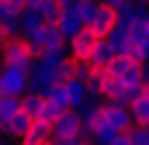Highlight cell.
<instances>
[{
  "instance_id": "cell-1",
  "label": "cell",
  "mask_w": 149,
  "mask_h": 145,
  "mask_svg": "<svg viewBox=\"0 0 149 145\" xmlns=\"http://www.w3.org/2000/svg\"><path fill=\"white\" fill-rule=\"evenodd\" d=\"M35 55L38 52L24 41V35H10L0 45V66H21V69H28L35 62Z\"/></svg>"
},
{
  "instance_id": "cell-2",
  "label": "cell",
  "mask_w": 149,
  "mask_h": 145,
  "mask_svg": "<svg viewBox=\"0 0 149 145\" xmlns=\"http://www.w3.org/2000/svg\"><path fill=\"white\" fill-rule=\"evenodd\" d=\"M83 24L94 31V35H108L114 28V10L104 3V0H97V3H83Z\"/></svg>"
},
{
  "instance_id": "cell-3",
  "label": "cell",
  "mask_w": 149,
  "mask_h": 145,
  "mask_svg": "<svg viewBox=\"0 0 149 145\" xmlns=\"http://www.w3.org/2000/svg\"><path fill=\"white\" fill-rule=\"evenodd\" d=\"M21 35H24V41H28L35 52H45V48L59 38V31H56V21H42V17H38V21H28V24H24Z\"/></svg>"
},
{
  "instance_id": "cell-4",
  "label": "cell",
  "mask_w": 149,
  "mask_h": 145,
  "mask_svg": "<svg viewBox=\"0 0 149 145\" xmlns=\"http://www.w3.org/2000/svg\"><path fill=\"white\" fill-rule=\"evenodd\" d=\"M0 93L3 97H24L28 93V69H21V66H0Z\"/></svg>"
},
{
  "instance_id": "cell-5",
  "label": "cell",
  "mask_w": 149,
  "mask_h": 145,
  "mask_svg": "<svg viewBox=\"0 0 149 145\" xmlns=\"http://www.w3.org/2000/svg\"><path fill=\"white\" fill-rule=\"evenodd\" d=\"M108 69L118 83H125V86H139L142 90V66L139 62H132L128 55H114L111 62H108Z\"/></svg>"
},
{
  "instance_id": "cell-6",
  "label": "cell",
  "mask_w": 149,
  "mask_h": 145,
  "mask_svg": "<svg viewBox=\"0 0 149 145\" xmlns=\"http://www.w3.org/2000/svg\"><path fill=\"white\" fill-rule=\"evenodd\" d=\"M146 7H149V0H128L125 7H118L114 10V24L118 28H139V21H142V14H146Z\"/></svg>"
},
{
  "instance_id": "cell-7",
  "label": "cell",
  "mask_w": 149,
  "mask_h": 145,
  "mask_svg": "<svg viewBox=\"0 0 149 145\" xmlns=\"http://www.w3.org/2000/svg\"><path fill=\"white\" fill-rule=\"evenodd\" d=\"M111 128L118 131H132V124H135V117H132V107H125V104H114V100H104V114H101Z\"/></svg>"
},
{
  "instance_id": "cell-8",
  "label": "cell",
  "mask_w": 149,
  "mask_h": 145,
  "mask_svg": "<svg viewBox=\"0 0 149 145\" xmlns=\"http://www.w3.org/2000/svg\"><path fill=\"white\" fill-rule=\"evenodd\" d=\"M52 138H56V142L80 138V117H76V110H63V114L52 121Z\"/></svg>"
},
{
  "instance_id": "cell-9",
  "label": "cell",
  "mask_w": 149,
  "mask_h": 145,
  "mask_svg": "<svg viewBox=\"0 0 149 145\" xmlns=\"http://www.w3.org/2000/svg\"><path fill=\"white\" fill-rule=\"evenodd\" d=\"M97 38H101V35H94L90 28H80V31L66 41V48H70V55H76V59H90V55H94Z\"/></svg>"
},
{
  "instance_id": "cell-10",
  "label": "cell",
  "mask_w": 149,
  "mask_h": 145,
  "mask_svg": "<svg viewBox=\"0 0 149 145\" xmlns=\"http://www.w3.org/2000/svg\"><path fill=\"white\" fill-rule=\"evenodd\" d=\"M111 83H114V76H111V69H108V66H94V69H90V79H87V86H90V93H97V97H104Z\"/></svg>"
},
{
  "instance_id": "cell-11",
  "label": "cell",
  "mask_w": 149,
  "mask_h": 145,
  "mask_svg": "<svg viewBox=\"0 0 149 145\" xmlns=\"http://www.w3.org/2000/svg\"><path fill=\"white\" fill-rule=\"evenodd\" d=\"M17 114H21V97H3L0 93V128H7Z\"/></svg>"
},
{
  "instance_id": "cell-12",
  "label": "cell",
  "mask_w": 149,
  "mask_h": 145,
  "mask_svg": "<svg viewBox=\"0 0 149 145\" xmlns=\"http://www.w3.org/2000/svg\"><path fill=\"white\" fill-rule=\"evenodd\" d=\"M114 55H118V52H114V45H111L104 35H101V38H97V45H94V55H90V62H94V66H108Z\"/></svg>"
},
{
  "instance_id": "cell-13",
  "label": "cell",
  "mask_w": 149,
  "mask_h": 145,
  "mask_svg": "<svg viewBox=\"0 0 149 145\" xmlns=\"http://www.w3.org/2000/svg\"><path fill=\"white\" fill-rule=\"evenodd\" d=\"M104 38L114 45V52H118V55H125V52H128V45H132V31H128V28H118V24H114Z\"/></svg>"
},
{
  "instance_id": "cell-14",
  "label": "cell",
  "mask_w": 149,
  "mask_h": 145,
  "mask_svg": "<svg viewBox=\"0 0 149 145\" xmlns=\"http://www.w3.org/2000/svg\"><path fill=\"white\" fill-rule=\"evenodd\" d=\"M45 97L56 104V107H63V110H73V100H70V90H66V83H52L49 90H45Z\"/></svg>"
},
{
  "instance_id": "cell-15",
  "label": "cell",
  "mask_w": 149,
  "mask_h": 145,
  "mask_svg": "<svg viewBox=\"0 0 149 145\" xmlns=\"http://www.w3.org/2000/svg\"><path fill=\"white\" fill-rule=\"evenodd\" d=\"M31 121H35V117H31L28 110H21V114H17V117H14V121L3 128V131H7L10 138H24V135H28V128H31Z\"/></svg>"
},
{
  "instance_id": "cell-16",
  "label": "cell",
  "mask_w": 149,
  "mask_h": 145,
  "mask_svg": "<svg viewBox=\"0 0 149 145\" xmlns=\"http://www.w3.org/2000/svg\"><path fill=\"white\" fill-rule=\"evenodd\" d=\"M45 138H52V124H49V121H42V117H35V121H31V128H28V135H24L21 142H45Z\"/></svg>"
},
{
  "instance_id": "cell-17",
  "label": "cell",
  "mask_w": 149,
  "mask_h": 145,
  "mask_svg": "<svg viewBox=\"0 0 149 145\" xmlns=\"http://www.w3.org/2000/svg\"><path fill=\"white\" fill-rule=\"evenodd\" d=\"M66 90H70V100H73V110L90 97V86L83 83V79H66Z\"/></svg>"
},
{
  "instance_id": "cell-18",
  "label": "cell",
  "mask_w": 149,
  "mask_h": 145,
  "mask_svg": "<svg viewBox=\"0 0 149 145\" xmlns=\"http://www.w3.org/2000/svg\"><path fill=\"white\" fill-rule=\"evenodd\" d=\"M132 117H135V124H146L149 121V90H142L132 100Z\"/></svg>"
},
{
  "instance_id": "cell-19",
  "label": "cell",
  "mask_w": 149,
  "mask_h": 145,
  "mask_svg": "<svg viewBox=\"0 0 149 145\" xmlns=\"http://www.w3.org/2000/svg\"><path fill=\"white\" fill-rule=\"evenodd\" d=\"M59 114H63V107H56V104H52V100L45 97V104L38 107V114H35V117H42V121H49V124H52V121H56Z\"/></svg>"
},
{
  "instance_id": "cell-20",
  "label": "cell",
  "mask_w": 149,
  "mask_h": 145,
  "mask_svg": "<svg viewBox=\"0 0 149 145\" xmlns=\"http://www.w3.org/2000/svg\"><path fill=\"white\" fill-rule=\"evenodd\" d=\"M132 145H149V128L146 124H132Z\"/></svg>"
},
{
  "instance_id": "cell-21",
  "label": "cell",
  "mask_w": 149,
  "mask_h": 145,
  "mask_svg": "<svg viewBox=\"0 0 149 145\" xmlns=\"http://www.w3.org/2000/svg\"><path fill=\"white\" fill-rule=\"evenodd\" d=\"M108 145H132V135H128V131H118V135H114Z\"/></svg>"
},
{
  "instance_id": "cell-22",
  "label": "cell",
  "mask_w": 149,
  "mask_h": 145,
  "mask_svg": "<svg viewBox=\"0 0 149 145\" xmlns=\"http://www.w3.org/2000/svg\"><path fill=\"white\" fill-rule=\"evenodd\" d=\"M10 14H17V10H10V3H7V0H0V24H3Z\"/></svg>"
},
{
  "instance_id": "cell-23",
  "label": "cell",
  "mask_w": 149,
  "mask_h": 145,
  "mask_svg": "<svg viewBox=\"0 0 149 145\" xmlns=\"http://www.w3.org/2000/svg\"><path fill=\"white\" fill-rule=\"evenodd\" d=\"M139 28H142V31L149 35V7H146V14H142V21H139Z\"/></svg>"
},
{
  "instance_id": "cell-24",
  "label": "cell",
  "mask_w": 149,
  "mask_h": 145,
  "mask_svg": "<svg viewBox=\"0 0 149 145\" xmlns=\"http://www.w3.org/2000/svg\"><path fill=\"white\" fill-rule=\"evenodd\" d=\"M104 3H108V7H111V10H118V7H125V3H128V0H104Z\"/></svg>"
},
{
  "instance_id": "cell-25",
  "label": "cell",
  "mask_w": 149,
  "mask_h": 145,
  "mask_svg": "<svg viewBox=\"0 0 149 145\" xmlns=\"http://www.w3.org/2000/svg\"><path fill=\"white\" fill-rule=\"evenodd\" d=\"M21 145H56L52 138H45V142H21Z\"/></svg>"
},
{
  "instance_id": "cell-26",
  "label": "cell",
  "mask_w": 149,
  "mask_h": 145,
  "mask_svg": "<svg viewBox=\"0 0 149 145\" xmlns=\"http://www.w3.org/2000/svg\"><path fill=\"white\" fill-rule=\"evenodd\" d=\"M56 142V138H52ZM56 145H80V138H70V142H56Z\"/></svg>"
},
{
  "instance_id": "cell-27",
  "label": "cell",
  "mask_w": 149,
  "mask_h": 145,
  "mask_svg": "<svg viewBox=\"0 0 149 145\" xmlns=\"http://www.w3.org/2000/svg\"><path fill=\"white\" fill-rule=\"evenodd\" d=\"M90 3H97V0H90Z\"/></svg>"
},
{
  "instance_id": "cell-28",
  "label": "cell",
  "mask_w": 149,
  "mask_h": 145,
  "mask_svg": "<svg viewBox=\"0 0 149 145\" xmlns=\"http://www.w3.org/2000/svg\"><path fill=\"white\" fill-rule=\"evenodd\" d=\"M0 145H7V142H0Z\"/></svg>"
},
{
  "instance_id": "cell-29",
  "label": "cell",
  "mask_w": 149,
  "mask_h": 145,
  "mask_svg": "<svg viewBox=\"0 0 149 145\" xmlns=\"http://www.w3.org/2000/svg\"><path fill=\"white\" fill-rule=\"evenodd\" d=\"M0 45H3V41H0Z\"/></svg>"
}]
</instances>
